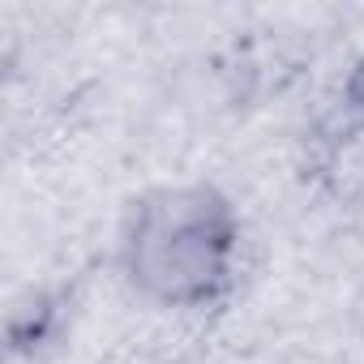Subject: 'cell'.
I'll list each match as a JSON object with an SVG mask.
<instances>
[{"label": "cell", "instance_id": "cell-1", "mask_svg": "<svg viewBox=\"0 0 364 364\" xmlns=\"http://www.w3.org/2000/svg\"><path fill=\"white\" fill-rule=\"evenodd\" d=\"M240 249L245 223L236 202L210 180H180L129 202L116 262L146 304L198 313L236 291Z\"/></svg>", "mask_w": 364, "mask_h": 364}, {"label": "cell", "instance_id": "cell-2", "mask_svg": "<svg viewBox=\"0 0 364 364\" xmlns=\"http://www.w3.org/2000/svg\"><path fill=\"white\" fill-rule=\"evenodd\" d=\"M56 326H60V300H52L48 291H31L9 313V347L18 355L22 351H39L43 343L56 338Z\"/></svg>", "mask_w": 364, "mask_h": 364}, {"label": "cell", "instance_id": "cell-3", "mask_svg": "<svg viewBox=\"0 0 364 364\" xmlns=\"http://www.w3.org/2000/svg\"><path fill=\"white\" fill-rule=\"evenodd\" d=\"M326 129H330V141L334 146H347V141H364V52L351 60L343 86H338V99L326 116Z\"/></svg>", "mask_w": 364, "mask_h": 364}]
</instances>
